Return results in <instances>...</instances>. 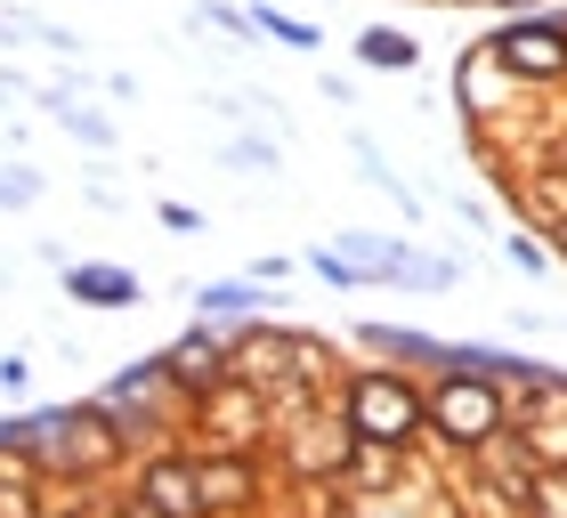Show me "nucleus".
<instances>
[{"mask_svg":"<svg viewBox=\"0 0 567 518\" xmlns=\"http://www.w3.org/2000/svg\"><path fill=\"white\" fill-rule=\"evenodd\" d=\"M422 422H430L422 388L398 381V373H373V381L349 388V437H357V446H405Z\"/></svg>","mask_w":567,"mask_h":518,"instance_id":"1","label":"nucleus"},{"mask_svg":"<svg viewBox=\"0 0 567 518\" xmlns=\"http://www.w3.org/2000/svg\"><path fill=\"white\" fill-rule=\"evenodd\" d=\"M430 422L454 437V446H486V437L503 429V405H495V388H486V373H446L437 381V397H430Z\"/></svg>","mask_w":567,"mask_h":518,"instance_id":"2","label":"nucleus"},{"mask_svg":"<svg viewBox=\"0 0 567 518\" xmlns=\"http://www.w3.org/2000/svg\"><path fill=\"white\" fill-rule=\"evenodd\" d=\"M495 58H511L519 73H567V33H559V24H544V17H535V24H511Z\"/></svg>","mask_w":567,"mask_h":518,"instance_id":"3","label":"nucleus"},{"mask_svg":"<svg viewBox=\"0 0 567 518\" xmlns=\"http://www.w3.org/2000/svg\"><path fill=\"white\" fill-rule=\"evenodd\" d=\"M163 373H171V381H187V388H212V381L227 373V356H219L212 332H187V341H178V349L163 356Z\"/></svg>","mask_w":567,"mask_h":518,"instance_id":"4","label":"nucleus"},{"mask_svg":"<svg viewBox=\"0 0 567 518\" xmlns=\"http://www.w3.org/2000/svg\"><path fill=\"white\" fill-rule=\"evenodd\" d=\"M73 283V300H90V308H131L138 300V276H114V268H65Z\"/></svg>","mask_w":567,"mask_h":518,"instance_id":"5","label":"nucleus"},{"mask_svg":"<svg viewBox=\"0 0 567 518\" xmlns=\"http://www.w3.org/2000/svg\"><path fill=\"white\" fill-rule=\"evenodd\" d=\"M49 114H58V122H65V130H73L82 146H97V154L114 146V122H106V114H90V106H73L65 90H49Z\"/></svg>","mask_w":567,"mask_h":518,"instance_id":"6","label":"nucleus"},{"mask_svg":"<svg viewBox=\"0 0 567 518\" xmlns=\"http://www.w3.org/2000/svg\"><path fill=\"white\" fill-rule=\"evenodd\" d=\"M138 495H146V503H163L171 518H187V510L203 503V495H187V470H178V462H154V470H146V486H138Z\"/></svg>","mask_w":567,"mask_h":518,"instance_id":"7","label":"nucleus"},{"mask_svg":"<svg viewBox=\"0 0 567 518\" xmlns=\"http://www.w3.org/2000/svg\"><path fill=\"white\" fill-rule=\"evenodd\" d=\"M357 58L381 65V73H405V65H414V41H405V33H381V24H373V33L357 41Z\"/></svg>","mask_w":567,"mask_h":518,"instance_id":"8","label":"nucleus"},{"mask_svg":"<svg viewBox=\"0 0 567 518\" xmlns=\"http://www.w3.org/2000/svg\"><path fill=\"white\" fill-rule=\"evenodd\" d=\"M203 317H244V308H260V292L251 283H219V292H195Z\"/></svg>","mask_w":567,"mask_h":518,"instance_id":"9","label":"nucleus"},{"mask_svg":"<svg viewBox=\"0 0 567 518\" xmlns=\"http://www.w3.org/2000/svg\"><path fill=\"white\" fill-rule=\"evenodd\" d=\"M527 510H535V518H567V478H559V470L527 478Z\"/></svg>","mask_w":567,"mask_h":518,"instance_id":"10","label":"nucleus"},{"mask_svg":"<svg viewBox=\"0 0 567 518\" xmlns=\"http://www.w3.org/2000/svg\"><path fill=\"white\" fill-rule=\"evenodd\" d=\"M41 195V178L24 170V163H0V203H33Z\"/></svg>","mask_w":567,"mask_h":518,"instance_id":"11","label":"nucleus"},{"mask_svg":"<svg viewBox=\"0 0 567 518\" xmlns=\"http://www.w3.org/2000/svg\"><path fill=\"white\" fill-rule=\"evenodd\" d=\"M251 24H260V33H276V41H292V49H317V33H308V24H292V17H276V9H260Z\"/></svg>","mask_w":567,"mask_h":518,"instance_id":"12","label":"nucleus"},{"mask_svg":"<svg viewBox=\"0 0 567 518\" xmlns=\"http://www.w3.org/2000/svg\"><path fill=\"white\" fill-rule=\"evenodd\" d=\"M227 163H236V170H260V163H276V154L251 146V138H236V146H227Z\"/></svg>","mask_w":567,"mask_h":518,"instance_id":"13","label":"nucleus"},{"mask_svg":"<svg viewBox=\"0 0 567 518\" xmlns=\"http://www.w3.org/2000/svg\"><path fill=\"white\" fill-rule=\"evenodd\" d=\"M131 518H171V510H131Z\"/></svg>","mask_w":567,"mask_h":518,"instance_id":"14","label":"nucleus"},{"mask_svg":"<svg viewBox=\"0 0 567 518\" xmlns=\"http://www.w3.org/2000/svg\"><path fill=\"white\" fill-rule=\"evenodd\" d=\"M260 9H268V0H260Z\"/></svg>","mask_w":567,"mask_h":518,"instance_id":"15","label":"nucleus"}]
</instances>
